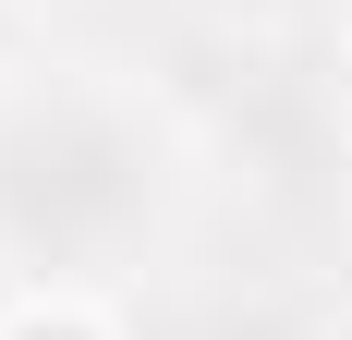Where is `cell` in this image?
I'll return each instance as SVG.
<instances>
[{"instance_id": "obj_1", "label": "cell", "mask_w": 352, "mask_h": 340, "mask_svg": "<svg viewBox=\"0 0 352 340\" xmlns=\"http://www.w3.org/2000/svg\"><path fill=\"white\" fill-rule=\"evenodd\" d=\"M134 206H146V158L134 134L109 122V109H25L12 134H0V231L36 243V255H85V243L109 231H134Z\"/></svg>"}]
</instances>
